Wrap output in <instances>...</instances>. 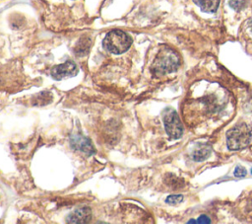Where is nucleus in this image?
I'll use <instances>...</instances> for the list:
<instances>
[{
  "mask_svg": "<svg viewBox=\"0 0 252 224\" xmlns=\"http://www.w3.org/2000/svg\"><path fill=\"white\" fill-rule=\"evenodd\" d=\"M245 0H229V6L235 10H240L244 6Z\"/></svg>",
  "mask_w": 252,
  "mask_h": 224,
  "instance_id": "12",
  "label": "nucleus"
},
{
  "mask_svg": "<svg viewBox=\"0 0 252 224\" xmlns=\"http://www.w3.org/2000/svg\"><path fill=\"white\" fill-rule=\"evenodd\" d=\"M78 72L77 65L72 61L64 62L60 65H56L51 69V76L56 80L72 77Z\"/></svg>",
  "mask_w": 252,
  "mask_h": 224,
  "instance_id": "5",
  "label": "nucleus"
},
{
  "mask_svg": "<svg viewBox=\"0 0 252 224\" xmlns=\"http://www.w3.org/2000/svg\"><path fill=\"white\" fill-rule=\"evenodd\" d=\"M251 174H252V169H251Z\"/></svg>",
  "mask_w": 252,
  "mask_h": 224,
  "instance_id": "15",
  "label": "nucleus"
},
{
  "mask_svg": "<svg viewBox=\"0 0 252 224\" xmlns=\"http://www.w3.org/2000/svg\"><path fill=\"white\" fill-rule=\"evenodd\" d=\"M193 2L206 13H215L220 5V0H193Z\"/></svg>",
  "mask_w": 252,
  "mask_h": 224,
  "instance_id": "9",
  "label": "nucleus"
},
{
  "mask_svg": "<svg viewBox=\"0 0 252 224\" xmlns=\"http://www.w3.org/2000/svg\"><path fill=\"white\" fill-rule=\"evenodd\" d=\"M183 200V195L181 194H172L166 197L165 202L168 204H178Z\"/></svg>",
  "mask_w": 252,
  "mask_h": 224,
  "instance_id": "11",
  "label": "nucleus"
},
{
  "mask_svg": "<svg viewBox=\"0 0 252 224\" xmlns=\"http://www.w3.org/2000/svg\"><path fill=\"white\" fill-rule=\"evenodd\" d=\"M179 65L180 57L178 53L168 46H162L157 54L151 69L154 75L159 77L175 71Z\"/></svg>",
  "mask_w": 252,
  "mask_h": 224,
  "instance_id": "1",
  "label": "nucleus"
},
{
  "mask_svg": "<svg viewBox=\"0 0 252 224\" xmlns=\"http://www.w3.org/2000/svg\"><path fill=\"white\" fill-rule=\"evenodd\" d=\"M252 138L250 127L244 123H238L226 132V144L229 150H241L249 145Z\"/></svg>",
  "mask_w": 252,
  "mask_h": 224,
  "instance_id": "2",
  "label": "nucleus"
},
{
  "mask_svg": "<svg viewBox=\"0 0 252 224\" xmlns=\"http://www.w3.org/2000/svg\"><path fill=\"white\" fill-rule=\"evenodd\" d=\"M71 145L82 152L93 154L94 153V147L89 139L82 137V136H74L71 138Z\"/></svg>",
  "mask_w": 252,
  "mask_h": 224,
  "instance_id": "7",
  "label": "nucleus"
},
{
  "mask_svg": "<svg viewBox=\"0 0 252 224\" xmlns=\"http://www.w3.org/2000/svg\"><path fill=\"white\" fill-rule=\"evenodd\" d=\"M91 44H92V40L90 37H81L75 47L76 54L78 56H83V55L87 54L89 52Z\"/></svg>",
  "mask_w": 252,
  "mask_h": 224,
  "instance_id": "10",
  "label": "nucleus"
},
{
  "mask_svg": "<svg viewBox=\"0 0 252 224\" xmlns=\"http://www.w3.org/2000/svg\"><path fill=\"white\" fill-rule=\"evenodd\" d=\"M197 222H198V223H210L211 220H210V218H209L207 215H201V216L198 218Z\"/></svg>",
  "mask_w": 252,
  "mask_h": 224,
  "instance_id": "14",
  "label": "nucleus"
},
{
  "mask_svg": "<svg viewBox=\"0 0 252 224\" xmlns=\"http://www.w3.org/2000/svg\"><path fill=\"white\" fill-rule=\"evenodd\" d=\"M234 176L237 178H243L246 176V170L241 165H238L234 169Z\"/></svg>",
  "mask_w": 252,
  "mask_h": 224,
  "instance_id": "13",
  "label": "nucleus"
},
{
  "mask_svg": "<svg viewBox=\"0 0 252 224\" xmlns=\"http://www.w3.org/2000/svg\"><path fill=\"white\" fill-rule=\"evenodd\" d=\"M132 39L128 34L121 30L110 31L103 39V46L114 54L125 52L131 45Z\"/></svg>",
  "mask_w": 252,
  "mask_h": 224,
  "instance_id": "3",
  "label": "nucleus"
},
{
  "mask_svg": "<svg viewBox=\"0 0 252 224\" xmlns=\"http://www.w3.org/2000/svg\"><path fill=\"white\" fill-rule=\"evenodd\" d=\"M162 120L166 133L171 139H178L183 133V126L177 112L168 108L165 109L162 114Z\"/></svg>",
  "mask_w": 252,
  "mask_h": 224,
  "instance_id": "4",
  "label": "nucleus"
},
{
  "mask_svg": "<svg viewBox=\"0 0 252 224\" xmlns=\"http://www.w3.org/2000/svg\"><path fill=\"white\" fill-rule=\"evenodd\" d=\"M212 153V148L210 145L205 143H199L197 147L193 150L191 157L194 161L200 162L208 159Z\"/></svg>",
  "mask_w": 252,
  "mask_h": 224,
  "instance_id": "8",
  "label": "nucleus"
},
{
  "mask_svg": "<svg viewBox=\"0 0 252 224\" xmlns=\"http://www.w3.org/2000/svg\"><path fill=\"white\" fill-rule=\"evenodd\" d=\"M92 214L89 208H79L74 210L68 217V222L70 223H87L91 220Z\"/></svg>",
  "mask_w": 252,
  "mask_h": 224,
  "instance_id": "6",
  "label": "nucleus"
}]
</instances>
